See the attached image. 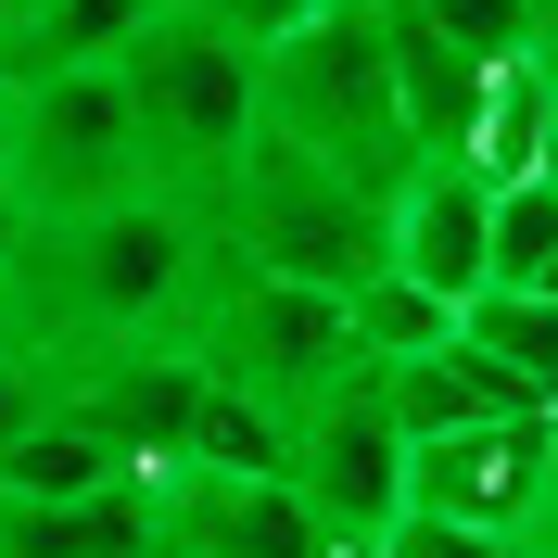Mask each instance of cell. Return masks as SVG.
<instances>
[{
  "label": "cell",
  "mask_w": 558,
  "mask_h": 558,
  "mask_svg": "<svg viewBox=\"0 0 558 558\" xmlns=\"http://www.w3.org/2000/svg\"><path fill=\"white\" fill-rule=\"evenodd\" d=\"M216 229L191 191H114V204L38 216L26 254H13V305L0 330L38 355V368H76L102 343H191V305H204Z\"/></svg>",
  "instance_id": "6da1fadb"
},
{
  "label": "cell",
  "mask_w": 558,
  "mask_h": 558,
  "mask_svg": "<svg viewBox=\"0 0 558 558\" xmlns=\"http://www.w3.org/2000/svg\"><path fill=\"white\" fill-rule=\"evenodd\" d=\"M254 128L267 140H305L355 178H407L418 140H407V102H393V26L381 0H317L292 13L279 38H254Z\"/></svg>",
  "instance_id": "7a4b0ae2"
},
{
  "label": "cell",
  "mask_w": 558,
  "mask_h": 558,
  "mask_svg": "<svg viewBox=\"0 0 558 558\" xmlns=\"http://www.w3.org/2000/svg\"><path fill=\"white\" fill-rule=\"evenodd\" d=\"M381 178L330 166L305 140H267L254 128L229 153V178L204 191V229L216 254H242V267H279V279H317V292H355L368 267H393V229H381Z\"/></svg>",
  "instance_id": "3957f363"
},
{
  "label": "cell",
  "mask_w": 558,
  "mask_h": 558,
  "mask_svg": "<svg viewBox=\"0 0 558 558\" xmlns=\"http://www.w3.org/2000/svg\"><path fill=\"white\" fill-rule=\"evenodd\" d=\"M191 355H204L229 393L279 407V418H305L330 381H355V368H368V355H355V305H343V292L279 279V267H242V254H216V267H204Z\"/></svg>",
  "instance_id": "277c9868"
},
{
  "label": "cell",
  "mask_w": 558,
  "mask_h": 558,
  "mask_svg": "<svg viewBox=\"0 0 558 558\" xmlns=\"http://www.w3.org/2000/svg\"><path fill=\"white\" fill-rule=\"evenodd\" d=\"M114 64H128V102H140V166H153V191H191V204H204L216 178H229V153L254 140V38L153 0V26H140Z\"/></svg>",
  "instance_id": "5b68a950"
},
{
  "label": "cell",
  "mask_w": 558,
  "mask_h": 558,
  "mask_svg": "<svg viewBox=\"0 0 558 558\" xmlns=\"http://www.w3.org/2000/svg\"><path fill=\"white\" fill-rule=\"evenodd\" d=\"M26 114H13V191L26 216H76V204H114L140 191V102H128V64H51V76H13Z\"/></svg>",
  "instance_id": "8992f818"
},
{
  "label": "cell",
  "mask_w": 558,
  "mask_h": 558,
  "mask_svg": "<svg viewBox=\"0 0 558 558\" xmlns=\"http://www.w3.org/2000/svg\"><path fill=\"white\" fill-rule=\"evenodd\" d=\"M546 495H558V418L546 407H508V418H470V432L407 445V508H432V521L533 533Z\"/></svg>",
  "instance_id": "52a82bcc"
},
{
  "label": "cell",
  "mask_w": 558,
  "mask_h": 558,
  "mask_svg": "<svg viewBox=\"0 0 558 558\" xmlns=\"http://www.w3.org/2000/svg\"><path fill=\"white\" fill-rule=\"evenodd\" d=\"M292 495H305L330 533H393L407 521V432H393L381 381L355 368L292 418Z\"/></svg>",
  "instance_id": "ba28073f"
},
{
  "label": "cell",
  "mask_w": 558,
  "mask_h": 558,
  "mask_svg": "<svg viewBox=\"0 0 558 558\" xmlns=\"http://www.w3.org/2000/svg\"><path fill=\"white\" fill-rule=\"evenodd\" d=\"M153 508L191 558H330V521L292 495V470H166Z\"/></svg>",
  "instance_id": "9c48e42d"
},
{
  "label": "cell",
  "mask_w": 558,
  "mask_h": 558,
  "mask_svg": "<svg viewBox=\"0 0 558 558\" xmlns=\"http://www.w3.org/2000/svg\"><path fill=\"white\" fill-rule=\"evenodd\" d=\"M381 229H393V267L407 279H432L445 305H470L483 267H495V178H470L457 153H418V166L393 178Z\"/></svg>",
  "instance_id": "30bf717a"
},
{
  "label": "cell",
  "mask_w": 558,
  "mask_h": 558,
  "mask_svg": "<svg viewBox=\"0 0 558 558\" xmlns=\"http://www.w3.org/2000/svg\"><path fill=\"white\" fill-rule=\"evenodd\" d=\"M153 546H166L153 470L102 495H0V558H153Z\"/></svg>",
  "instance_id": "8fae6325"
},
{
  "label": "cell",
  "mask_w": 558,
  "mask_h": 558,
  "mask_svg": "<svg viewBox=\"0 0 558 558\" xmlns=\"http://www.w3.org/2000/svg\"><path fill=\"white\" fill-rule=\"evenodd\" d=\"M368 381H381V407H393V432H407V445H432V432H470V418H508V407H521V393L495 381V368H483L470 343H432V355H381Z\"/></svg>",
  "instance_id": "7c38bea8"
},
{
  "label": "cell",
  "mask_w": 558,
  "mask_h": 558,
  "mask_svg": "<svg viewBox=\"0 0 558 558\" xmlns=\"http://www.w3.org/2000/svg\"><path fill=\"white\" fill-rule=\"evenodd\" d=\"M457 343L483 355L521 407H558V292H508V279H483V292L457 305Z\"/></svg>",
  "instance_id": "4fadbf2b"
},
{
  "label": "cell",
  "mask_w": 558,
  "mask_h": 558,
  "mask_svg": "<svg viewBox=\"0 0 558 558\" xmlns=\"http://www.w3.org/2000/svg\"><path fill=\"white\" fill-rule=\"evenodd\" d=\"M102 483H128V445H102L64 393L0 445V495H102Z\"/></svg>",
  "instance_id": "5bb4252c"
},
{
  "label": "cell",
  "mask_w": 558,
  "mask_h": 558,
  "mask_svg": "<svg viewBox=\"0 0 558 558\" xmlns=\"http://www.w3.org/2000/svg\"><path fill=\"white\" fill-rule=\"evenodd\" d=\"M153 26V0H51L26 38H0V76H51V64H114Z\"/></svg>",
  "instance_id": "9a60e30c"
},
{
  "label": "cell",
  "mask_w": 558,
  "mask_h": 558,
  "mask_svg": "<svg viewBox=\"0 0 558 558\" xmlns=\"http://www.w3.org/2000/svg\"><path fill=\"white\" fill-rule=\"evenodd\" d=\"M343 305H355V355H368V368H381V355H432V343H457V305L432 292V279H407V267H368Z\"/></svg>",
  "instance_id": "2e32d148"
},
{
  "label": "cell",
  "mask_w": 558,
  "mask_h": 558,
  "mask_svg": "<svg viewBox=\"0 0 558 558\" xmlns=\"http://www.w3.org/2000/svg\"><path fill=\"white\" fill-rule=\"evenodd\" d=\"M508 292H558V178H508L495 191V267Z\"/></svg>",
  "instance_id": "e0dca14e"
},
{
  "label": "cell",
  "mask_w": 558,
  "mask_h": 558,
  "mask_svg": "<svg viewBox=\"0 0 558 558\" xmlns=\"http://www.w3.org/2000/svg\"><path fill=\"white\" fill-rule=\"evenodd\" d=\"M393 13H418L432 38H457V51H483V64L533 51V0H393Z\"/></svg>",
  "instance_id": "ac0fdd59"
},
{
  "label": "cell",
  "mask_w": 558,
  "mask_h": 558,
  "mask_svg": "<svg viewBox=\"0 0 558 558\" xmlns=\"http://www.w3.org/2000/svg\"><path fill=\"white\" fill-rule=\"evenodd\" d=\"M381 558H533L521 533H483V521H432V508H407V521L381 533Z\"/></svg>",
  "instance_id": "d6986e66"
},
{
  "label": "cell",
  "mask_w": 558,
  "mask_h": 558,
  "mask_svg": "<svg viewBox=\"0 0 558 558\" xmlns=\"http://www.w3.org/2000/svg\"><path fill=\"white\" fill-rule=\"evenodd\" d=\"M38 407H51V368H38V355L13 343V330H0V445H13V432H26Z\"/></svg>",
  "instance_id": "ffe728a7"
},
{
  "label": "cell",
  "mask_w": 558,
  "mask_h": 558,
  "mask_svg": "<svg viewBox=\"0 0 558 558\" xmlns=\"http://www.w3.org/2000/svg\"><path fill=\"white\" fill-rule=\"evenodd\" d=\"M166 13H204V26H229V38H279L292 13H317V0H166Z\"/></svg>",
  "instance_id": "44dd1931"
},
{
  "label": "cell",
  "mask_w": 558,
  "mask_h": 558,
  "mask_svg": "<svg viewBox=\"0 0 558 558\" xmlns=\"http://www.w3.org/2000/svg\"><path fill=\"white\" fill-rule=\"evenodd\" d=\"M533 76H546V153H533V178H558V51H533Z\"/></svg>",
  "instance_id": "7402d4cb"
},
{
  "label": "cell",
  "mask_w": 558,
  "mask_h": 558,
  "mask_svg": "<svg viewBox=\"0 0 558 558\" xmlns=\"http://www.w3.org/2000/svg\"><path fill=\"white\" fill-rule=\"evenodd\" d=\"M13 114H26V89H13V76H0V166H13Z\"/></svg>",
  "instance_id": "603a6c76"
},
{
  "label": "cell",
  "mask_w": 558,
  "mask_h": 558,
  "mask_svg": "<svg viewBox=\"0 0 558 558\" xmlns=\"http://www.w3.org/2000/svg\"><path fill=\"white\" fill-rule=\"evenodd\" d=\"M38 13H51V0H0V38H26V26H38Z\"/></svg>",
  "instance_id": "cb8c5ba5"
},
{
  "label": "cell",
  "mask_w": 558,
  "mask_h": 558,
  "mask_svg": "<svg viewBox=\"0 0 558 558\" xmlns=\"http://www.w3.org/2000/svg\"><path fill=\"white\" fill-rule=\"evenodd\" d=\"M533 51H558V0H533Z\"/></svg>",
  "instance_id": "d4e9b609"
},
{
  "label": "cell",
  "mask_w": 558,
  "mask_h": 558,
  "mask_svg": "<svg viewBox=\"0 0 558 558\" xmlns=\"http://www.w3.org/2000/svg\"><path fill=\"white\" fill-rule=\"evenodd\" d=\"M153 558H191V546H153Z\"/></svg>",
  "instance_id": "484cf974"
},
{
  "label": "cell",
  "mask_w": 558,
  "mask_h": 558,
  "mask_svg": "<svg viewBox=\"0 0 558 558\" xmlns=\"http://www.w3.org/2000/svg\"><path fill=\"white\" fill-rule=\"evenodd\" d=\"M546 418H558V407H546Z\"/></svg>",
  "instance_id": "4316f807"
}]
</instances>
